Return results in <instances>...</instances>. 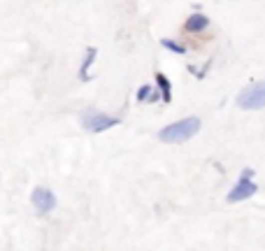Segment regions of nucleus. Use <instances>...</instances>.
Instances as JSON below:
<instances>
[{"label":"nucleus","instance_id":"1a4fd4ad","mask_svg":"<svg viewBox=\"0 0 265 251\" xmlns=\"http://www.w3.org/2000/svg\"><path fill=\"white\" fill-rule=\"evenodd\" d=\"M161 44H163V47H168L170 51H175V54H186V47H182L179 42L168 40V37H165V40H161Z\"/></svg>","mask_w":265,"mask_h":251},{"label":"nucleus","instance_id":"f03ea898","mask_svg":"<svg viewBox=\"0 0 265 251\" xmlns=\"http://www.w3.org/2000/svg\"><path fill=\"white\" fill-rule=\"evenodd\" d=\"M240 109H263L265 107V82H254L242 88L238 95Z\"/></svg>","mask_w":265,"mask_h":251},{"label":"nucleus","instance_id":"6e6552de","mask_svg":"<svg viewBox=\"0 0 265 251\" xmlns=\"http://www.w3.org/2000/svg\"><path fill=\"white\" fill-rule=\"evenodd\" d=\"M95 54H98V49H95V47L86 49V58H84V63H82V70H79V77H82L84 82H86V79H88V68H91V63H93Z\"/></svg>","mask_w":265,"mask_h":251},{"label":"nucleus","instance_id":"f257e3e1","mask_svg":"<svg viewBox=\"0 0 265 251\" xmlns=\"http://www.w3.org/2000/svg\"><path fill=\"white\" fill-rule=\"evenodd\" d=\"M200 130V119L198 116H189L184 121H177L165 126L161 133H158V140L165 144H177V142H186L189 137H193Z\"/></svg>","mask_w":265,"mask_h":251},{"label":"nucleus","instance_id":"423d86ee","mask_svg":"<svg viewBox=\"0 0 265 251\" xmlns=\"http://www.w3.org/2000/svg\"><path fill=\"white\" fill-rule=\"evenodd\" d=\"M207 26H210V19L200 12H193L189 19H186V30H189V33H200V30H205Z\"/></svg>","mask_w":265,"mask_h":251},{"label":"nucleus","instance_id":"7ed1b4c3","mask_svg":"<svg viewBox=\"0 0 265 251\" xmlns=\"http://www.w3.org/2000/svg\"><path fill=\"white\" fill-rule=\"evenodd\" d=\"M82 123H84V128L91 130V133H102V130L116 126L119 119L102 114V112H95V109H86V112L82 114Z\"/></svg>","mask_w":265,"mask_h":251},{"label":"nucleus","instance_id":"0eeeda50","mask_svg":"<svg viewBox=\"0 0 265 251\" xmlns=\"http://www.w3.org/2000/svg\"><path fill=\"white\" fill-rule=\"evenodd\" d=\"M156 84H158V88H161V93H163V102H170L172 100V95H170V79L163 75V72H158L156 75Z\"/></svg>","mask_w":265,"mask_h":251},{"label":"nucleus","instance_id":"9d476101","mask_svg":"<svg viewBox=\"0 0 265 251\" xmlns=\"http://www.w3.org/2000/svg\"><path fill=\"white\" fill-rule=\"evenodd\" d=\"M149 95H151V86H142L137 91V100H147Z\"/></svg>","mask_w":265,"mask_h":251},{"label":"nucleus","instance_id":"20e7f679","mask_svg":"<svg viewBox=\"0 0 265 251\" xmlns=\"http://www.w3.org/2000/svg\"><path fill=\"white\" fill-rule=\"evenodd\" d=\"M252 177H254V170H242L240 182L228 193V203H240V200H247V198H252L256 193V184L252 182Z\"/></svg>","mask_w":265,"mask_h":251},{"label":"nucleus","instance_id":"39448f33","mask_svg":"<svg viewBox=\"0 0 265 251\" xmlns=\"http://www.w3.org/2000/svg\"><path fill=\"white\" fill-rule=\"evenodd\" d=\"M30 200H33L35 210L42 212V214H47V212H51V210L56 207V196H54V191L44 189V186H37V189L33 191Z\"/></svg>","mask_w":265,"mask_h":251}]
</instances>
